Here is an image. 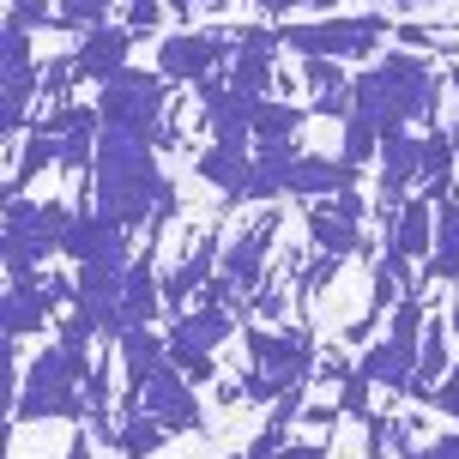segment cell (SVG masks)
Wrapping results in <instances>:
<instances>
[{
  "instance_id": "cell-17",
  "label": "cell",
  "mask_w": 459,
  "mask_h": 459,
  "mask_svg": "<svg viewBox=\"0 0 459 459\" xmlns=\"http://www.w3.org/2000/svg\"><path fill=\"white\" fill-rule=\"evenodd\" d=\"M200 182H212L224 194V206H248V187H254V158L248 152H236V145H206L200 152Z\"/></svg>"
},
{
  "instance_id": "cell-3",
  "label": "cell",
  "mask_w": 459,
  "mask_h": 459,
  "mask_svg": "<svg viewBox=\"0 0 459 459\" xmlns=\"http://www.w3.org/2000/svg\"><path fill=\"white\" fill-rule=\"evenodd\" d=\"M91 351H73V344H48L37 351V363H24L19 375V399H13V423H43V417H85V375H91Z\"/></svg>"
},
{
  "instance_id": "cell-1",
  "label": "cell",
  "mask_w": 459,
  "mask_h": 459,
  "mask_svg": "<svg viewBox=\"0 0 459 459\" xmlns=\"http://www.w3.org/2000/svg\"><path fill=\"white\" fill-rule=\"evenodd\" d=\"M91 206L115 218L121 230H152L176 218V194L158 163V139L103 127L97 139V169H91Z\"/></svg>"
},
{
  "instance_id": "cell-14",
  "label": "cell",
  "mask_w": 459,
  "mask_h": 459,
  "mask_svg": "<svg viewBox=\"0 0 459 459\" xmlns=\"http://www.w3.org/2000/svg\"><path fill=\"white\" fill-rule=\"evenodd\" d=\"M115 357H121V381H127V399H121V417H127V411H139L145 381L169 363V339H158L152 326H127V333L115 339Z\"/></svg>"
},
{
  "instance_id": "cell-22",
  "label": "cell",
  "mask_w": 459,
  "mask_h": 459,
  "mask_svg": "<svg viewBox=\"0 0 459 459\" xmlns=\"http://www.w3.org/2000/svg\"><path fill=\"white\" fill-rule=\"evenodd\" d=\"M357 368H363V375L375 381V387L405 393V387H411V375H417V351H405V344L381 339V344H368L363 357H357Z\"/></svg>"
},
{
  "instance_id": "cell-34",
  "label": "cell",
  "mask_w": 459,
  "mask_h": 459,
  "mask_svg": "<svg viewBox=\"0 0 459 459\" xmlns=\"http://www.w3.org/2000/svg\"><path fill=\"white\" fill-rule=\"evenodd\" d=\"M248 308L260 315V321H278V315L290 308V297H284V284H278V290H273V284H260V290L248 297Z\"/></svg>"
},
{
  "instance_id": "cell-27",
  "label": "cell",
  "mask_w": 459,
  "mask_h": 459,
  "mask_svg": "<svg viewBox=\"0 0 459 459\" xmlns=\"http://www.w3.org/2000/svg\"><path fill=\"white\" fill-rule=\"evenodd\" d=\"M273 61H278V55H236L224 79H230V85H242V91H254V97H266V91L278 85Z\"/></svg>"
},
{
  "instance_id": "cell-15",
  "label": "cell",
  "mask_w": 459,
  "mask_h": 459,
  "mask_svg": "<svg viewBox=\"0 0 459 459\" xmlns=\"http://www.w3.org/2000/svg\"><path fill=\"white\" fill-rule=\"evenodd\" d=\"M127 55H134V30H127V24H97V30H85L79 48H73V73L91 79V85H109L115 73L127 67Z\"/></svg>"
},
{
  "instance_id": "cell-31",
  "label": "cell",
  "mask_w": 459,
  "mask_h": 459,
  "mask_svg": "<svg viewBox=\"0 0 459 459\" xmlns=\"http://www.w3.org/2000/svg\"><path fill=\"white\" fill-rule=\"evenodd\" d=\"M284 447H290V423H278V417H266V429L254 436V447H248L242 459H278Z\"/></svg>"
},
{
  "instance_id": "cell-25",
  "label": "cell",
  "mask_w": 459,
  "mask_h": 459,
  "mask_svg": "<svg viewBox=\"0 0 459 459\" xmlns=\"http://www.w3.org/2000/svg\"><path fill=\"white\" fill-rule=\"evenodd\" d=\"M163 436H169V429H163L152 411H127V417H121V429H115V447H121L127 459H152L163 447Z\"/></svg>"
},
{
  "instance_id": "cell-32",
  "label": "cell",
  "mask_w": 459,
  "mask_h": 459,
  "mask_svg": "<svg viewBox=\"0 0 459 459\" xmlns=\"http://www.w3.org/2000/svg\"><path fill=\"white\" fill-rule=\"evenodd\" d=\"M163 6H169V0H121L127 30H158V24H163Z\"/></svg>"
},
{
  "instance_id": "cell-38",
  "label": "cell",
  "mask_w": 459,
  "mask_h": 459,
  "mask_svg": "<svg viewBox=\"0 0 459 459\" xmlns=\"http://www.w3.org/2000/svg\"><path fill=\"white\" fill-rule=\"evenodd\" d=\"M200 6H224V0H169V19H194V13H200Z\"/></svg>"
},
{
  "instance_id": "cell-2",
  "label": "cell",
  "mask_w": 459,
  "mask_h": 459,
  "mask_svg": "<svg viewBox=\"0 0 459 459\" xmlns=\"http://www.w3.org/2000/svg\"><path fill=\"white\" fill-rule=\"evenodd\" d=\"M436 109H441V79L423 55H411V48H393V55L368 61V67L351 79V115L375 121L381 139L429 127Z\"/></svg>"
},
{
  "instance_id": "cell-7",
  "label": "cell",
  "mask_w": 459,
  "mask_h": 459,
  "mask_svg": "<svg viewBox=\"0 0 459 459\" xmlns=\"http://www.w3.org/2000/svg\"><path fill=\"white\" fill-rule=\"evenodd\" d=\"M97 115H103V127L158 139V127L169 121V79L158 67H121L97 97Z\"/></svg>"
},
{
  "instance_id": "cell-40",
  "label": "cell",
  "mask_w": 459,
  "mask_h": 459,
  "mask_svg": "<svg viewBox=\"0 0 459 459\" xmlns=\"http://www.w3.org/2000/svg\"><path fill=\"white\" fill-rule=\"evenodd\" d=\"M67 459H91V436H73V447H67ZM115 459H127V454H115Z\"/></svg>"
},
{
  "instance_id": "cell-5",
  "label": "cell",
  "mask_w": 459,
  "mask_h": 459,
  "mask_svg": "<svg viewBox=\"0 0 459 459\" xmlns=\"http://www.w3.org/2000/svg\"><path fill=\"white\" fill-rule=\"evenodd\" d=\"M399 24L375 13H321V19H278V43L290 55H326V61H375V48L387 43Z\"/></svg>"
},
{
  "instance_id": "cell-4",
  "label": "cell",
  "mask_w": 459,
  "mask_h": 459,
  "mask_svg": "<svg viewBox=\"0 0 459 459\" xmlns=\"http://www.w3.org/2000/svg\"><path fill=\"white\" fill-rule=\"evenodd\" d=\"M242 344H248V381H242V399L254 405H278L290 387H308L315 381V333H273V326H242Z\"/></svg>"
},
{
  "instance_id": "cell-30",
  "label": "cell",
  "mask_w": 459,
  "mask_h": 459,
  "mask_svg": "<svg viewBox=\"0 0 459 459\" xmlns=\"http://www.w3.org/2000/svg\"><path fill=\"white\" fill-rule=\"evenodd\" d=\"M368 387H375V381H368L363 368H351V375L339 381V411L344 417H368Z\"/></svg>"
},
{
  "instance_id": "cell-12",
  "label": "cell",
  "mask_w": 459,
  "mask_h": 459,
  "mask_svg": "<svg viewBox=\"0 0 459 459\" xmlns=\"http://www.w3.org/2000/svg\"><path fill=\"white\" fill-rule=\"evenodd\" d=\"M139 411H152L169 429V436H194V429H206V405H200V393H194V381L182 375V363H163L152 381H145V393H139Z\"/></svg>"
},
{
  "instance_id": "cell-23",
  "label": "cell",
  "mask_w": 459,
  "mask_h": 459,
  "mask_svg": "<svg viewBox=\"0 0 459 459\" xmlns=\"http://www.w3.org/2000/svg\"><path fill=\"white\" fill-rule=\"evenodd\" d=\"M48 163H61V139L43 134V127H30V134H24V158H19V169H13V182H6V200H19Z\"/></svg>"
},
{
  "instance_id": "cell-16",
  "label": "cell",
  "mask_w": 459,
  "mask_h": 459,
  "mask_svg": "<svg viewBox=\"0 0 459 459\" xmlns=\"http://www.w3.org/2000/svg\"><path fill=\"white\" fill-rule=\"evenodd\" d=\"M37 79H43V73L30 61V30L6 19V127H13V134H24V109H30V97L43 91Z\"/></svg>"
},
{
  "instance_id": "cell-8",
  "label": "cell",
  "mask_w": 459,
  "mask_h": 459,
  "mask_svg": "<svg viewBox=\"0 0 459 459\" xmlns=\"http://www.w3.org/2000/svg\"><path fill=\"white\" fill-rule=\"evenodd\" d=\"M273 248H278V212L248 218V224L224 242V266H218V278L206 284V302H224L230 308V297H254L260 278H266V254Z\"/></svg>"
},
{
  "instance_id": "cell-10",
  "label": "cell",
  "mask_w": 459,
  "mask_h": 459,
  "mask_svg": "<svg viewBox=\"0 0 459 459\" xmlns=\"http://www.w3.org/2000/svg\"><path fill=\"white\" fill-rule=\"evenodd\" d=\"M224 61H236V30H230V24L176 30V37L158 43V73L169 79V85H206Z\"/></svg>"
},
{
  "instance_id": "cell-28",
  "label": "cell",
  "mask_w": 459,
  "mask_h": 459,
  "mask_svg": "<svg viewBox=\"0 0 459 459\" xmlns=\"http://www.w3.org/2000/svg\"><path fill=\"white\" fill-rule=\"evenodd\" d=\"M333 273H339V254H321V248H315V260H308V266H297V297L315 302L326 284H333Z\"/></svg>"
},
{
  "instance_id": "cell-35",
  "label": "cell",
  "mask_w": 459,
  "mask_h": 459,
  "mask_svg": "<svg viewBox=\"0 0 459 459\" xmlns=\"http://www.w3.org/2000/svg\"><path fill=\"white\" fill-rule=\"evenodd\" d=\"M429 405H441V411H447V417H454V423H459V363L447 368V381H441V387H436V399H429Z\"/></svg>"
},
{
  "instance_id": "cell-42",
  "label": "cell",
  "mask_w": 459,
  "mask_h": 459,
  "mask_svg": "<svg viewBox=\"0 0 459 459\" xmlns=\"http://www.w3.org/2000/svg\"><path fill=\"white\" fill-rule=\"evenodd\" d=\"M447 326H454V333H459V290H454V308H447Z\"/></svg>"
},
{
  "instance_id": "cell-41",
  "label": "cell",
  "mask_w": 459,
  "mask_h": 459,
  "mask_svg": "<svg viewBox=\"0 0 459 459\" xmlns=\"http://www.w3.org/2000/svg\"><path fill=\"white\" fill-rule=\"evenodd\" d=\"M375 6H447V0H375Z\"/></svg>"
},
{
  "instance_id": "cell-37",
  "label": "cell",
  "mask_w": 459,
  "mask_h": 459,
  "mask_svg": "<svg viewBox=\"0 0 459 459\" xmlns=\"http://www.w3.org/2000/svg\"><path fill=\"white\" fill-rule=\"evenodd\" d=\"M297 6H308L315 19H321V13H333V0H273V13H278V19H284V13H297Z\"/></svg>"
},
{
  "instance_id": "cell-24",
  "label": "cell",
  "mask_w": 459,
  "mask_h": 459,
  "mask_svg": "<svg viewBox=\"0 0 459 459\" xmlns=\"http://www.w3.org/2000/svg\"><path fill=\"white\" fill-rule=\"evenodd\" d=\"M429 278H459V194L436 206V254H429ZM423 278V284H429Z\"/></svg>"
},
{
  "instance_id": "cell-11",
  "label": "cell",
  "mask_w": 459,
  "mask_h": 459,
  "mask_svg": "<svg viewBox=\"0 0 459 459\" xmlns=\"http://www.w3.org/2000/svg\"><path fill=\"white\" fill-rule=\"evenodd\" d=\"M200 109H206L212 145H236V152H248V145H254V115H260V97H254V91L230 85L224 73H212L206 85H200Z\"/></svg>"
},
{
  "instance_id": "cell-33",
  "label": "cell",
  "mask_w": 459,
  "mask_h": 459,
  "mask_svg": "<svg viewBox=\"0 0 459 459\" xmlns=\"http://www.w3.org/2000/svg\"><path fill=\"white\" fill-rule=\"evenodd\" d=\"M13 24L37 30V24H61V13H55L48 0H13Z\"/></svg>"
},
{
  "instance_id": "cell-21",
  "label": "cell",
  "mask_w": 459,
  "mask_h": 459,
  "mask_svg": "<svg viewBox=\"0 0 459 459\" xmlns=\"http://www.w3.org/2000/svg\"><path fill=\"white\" fill-rule=\"evenodd\" d=\"M55 290L48 284H6V339H30L37 326H48V315H55Z\"/></svg>"
},
{
  "instance_id": "cell-18",
  "label": "cell",
  "mask_w": 459,
  "mask_h": 459,
  "mask_svg": "<svg viewBox=\"0 0 459 459\" xmlns=\"http://www.w3.org/2000/svg\"><path fill=\"white\" fill-rule=\"evenodd\" d=\"M302 230H308V242H315L321 254H339V260L363 248V224H357V218H344L333 200H308V218H302Z\"/></svg>"
},
{
  "instance_id": "cell-36",
  "label": "cell",
  "mask_w": 459,
  "mask_h": 459,
  "mask_svg": "<svg viewBox=\"0 0 459 459\" xmlns=\"http://www.w3.org/2000/svg\"><path fill=\"white\" fill-rule=\"evenodd\" d=\"M405 459H459V436H436L429 447H411Z\"/></svg>"
},
{
  "instance_id": "cell-29",
  "label": "cell",
  "mask_w": 459,
  "mask_h": 459,
  "mask_svg": "<svg viewBox=\"0 0 459 459\" xmlns=\"http://www.w3.org/2000/svg\"><path fill=\"white\" fill-rule=\"evenodd\" d=\"M115 0H61L55 13H61V30H97V24L109 19Z\"/></svg>"
},
{
  "instance_id": "cell-20",
  "label": "cell",
  "mask_w": 459,
  "mask_h": 459,
  "mask_svg": "<svg viewBox=\"0 0 459 459\" xmlns=\"http://www.w3.org/2000/svg\"><path fill=\"white\" fill-rule=\"evenodd\" d=\"M387 248L399 254V260H423V254H436V212H429V200L417 194V200H405V212H399V224L387 230Z\"/></svg>"
},
{
  "instance_id": "cell-26",
  "label": "cell",
  "mask_w": 459,
  "mask_h": 459,
  "mask_svg": "<svg viewBox=\"0 0 459 459\" xmlns=\"http://www.w3.org/2000/svg\"><path fill=\"white\" fill-rule=\"evenodd\" d=\"M405 273H411V260H399L393 248L381 254V266H375V284H368V308H363L368 321H381V315L393 308V297H399V284H411Z\"/></svg>"
},
{
  "instance_id": "cell-39",
  "label": "cell",
  "mask_w": 459,
  "mask_h": 459,
  "mask_svg": "<svg viewBox=\"0 0 459 459\" xmlns=\"http://www.w3.org/2000/svg\"><path fill=\"white\" fill-rule=\"evenodd\" d=\"M278 459H326V447H321V441H302V447H284Z\"/></svg>"
},
{
  "instance_id": "cell-6",
  "label": "cell",
  "mask_w": 459,
  "mask_h": 459,
  "mask_svg": "<svg viewBox=\"0 0 459 459\" xmlns=\"http://www.w3.org/2000/svg\"><path fill=\"white\" fill-rule=\"evenodd\" d=\"M79 206L61 200H6V284H37V266L61 254Z\"/></svg>"
},
{
  "instance_id": "cell-19",
  "label": "cell",
  "mask_w": 459,
  "mask_h": 459,
  "mask_svg": "<svg viewBox=\"0 0 459 459\" xmlns=\"http://www.w3.org/2000/svg\"><path fill=\"white\" fill-rule=\"evenodd\" d=\"M315 109L302 103H284V97H260V115H254V145L260 152H297V134Z\"/></svg>"
},
{
  "instance_id": "cell-13",
  "label": "cell",
  "mask_w": 459,
  "mask_h": 459,
  "mask_svg": "<svg viewBox=\"0 0 459 459\" xmlns=\"http://www.w3.org/2000/svg\"><path fill=\"white\" fill-rule=\"evenodd\" d=\"M218 266H224V236L218 230H200V242L169 266V278H163V302L182 315V302L187 297H206V284L218 278Z\"/></svg>"
},
{
  "instance_id": "cell-9",
  "label": "cell",
  "mask_w": 459,
  "mask_h": 459,
  "mask_svg": "<svg viewBox=\"0 0 459 459\" xmlns=\"http://www.w3.org/2000/svg\"><path fill=\"white\" fill-rule=\"evenodd\" d=\"M236 333V321H230L224 302H200V308H182L176 321H169V363H182V375L200 387V381H212L218 375V363H212V351Z\"/></svg>"
}]
</instances>
